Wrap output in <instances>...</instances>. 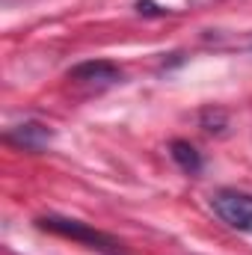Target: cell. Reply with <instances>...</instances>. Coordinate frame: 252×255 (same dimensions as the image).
I'll list each match as a JSON object with an SVG mask.
<instances>
[{"label":"cell","instance_id":"obj_1","mask_svg":"<svg viewBox=\"0 0 252 255\" xmlns=\"http://www.w3.org/2000/svg\"><path fill=\"white\" fill-rule=\"evenodd\" d=\"M36 226L42 232H51V235H60V238H68V241H77V244H86L92 250H101V253L110 255H125V250L119 247V241H113L110 235L80 223V220H71V217H57V214H48V217H39Z\"/></svg>","mask_w":252,"mask_h":255},{"label":"cell","instance_id":"obj_2","mask_svg":"<svg viewBox=\"0 0 252 255\" xmlns=\"http://www.w3.org/2000/svg\"><path fill=\"white\" fill-rule=\"evenodd\" d=\"M211 211L229 229L252 232V196L250 193L232 190V187H223V190L211 193Z\"/></svg>","mask_w":252,"mask_h":255},{"label":"cell","instance_id":"obj_3","mask_svg":"<svg viewBox=\"0 0 252 255\" xmlns=\"http://www.w3.org/2000/svg\"><path fill=\"white\" fill-rule=\"evenodd\" d=\"M122 68L110 60H86V63L74 65L68 71V80L77 83H98V86H110V83H122Z\"/></svg>","mask_w":252,"mask_h":255},{"label":"cell","instance_id":"obj_4","mask_svg":"<svg viewBox=\"0 0 252 255\" xmlns=\"http://www.w3.org/2000/svg\"><path fill=\"white\" fill-rule=\"evenodd\" d=\"M12 142H18V145H24V148H33V151H39V148H45L48 142H51V130L45 125H36V122H27V125H18L12 128L9 133H6Z\"/></svg>","mask_w":252,"mask_h":255},{"label":"cell","instance_id":"obj_5","mask_svg":"<svg viewBox=\"0 0 252 255\" xmlns=\"http://www.w3.org/2000/svg\"><path fill=\"white\" fill-rule=\"evenodd\" d=\"M169 154H172V160L190 172V175H196L199 169H202V154H199V148L187 142V139H172V145H169Z\"/></svg>","mask_w":252,"mask_h":255},{"label":"cell","instance_id":"obj_6","mask_svg":"<svg viewBox=\"0 0 252 255\" xmlns=\"http://www.w3.org/2000/svg\"><path fill=\"white\" fill-rule=\"evenodd\" d=\"M136 12H139V15H163L166 9H160V6H154L151 0H136Z\"/></svg>","mask_w":252,"mask_h":255}]
</instances>
